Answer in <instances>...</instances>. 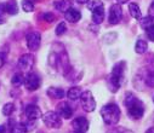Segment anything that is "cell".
Wrapping results in <instances>:
<instances>
[{
	"label": "cell",
	"mask_w": 154,
	"mask_h": 133,
	"mask_svg": "<svg viewBox=\"0 0 154 133\" xmlns=\"http://www.w3.org/2000/svg\"><path fill=\"white\" fill-rule=\"evenodd\" d=\"M147 49H148V44H147V41H144V40H142V39L137 40L136 45H135V51H136L137 53L142 55V53H144V52L147 51Z\"/></svg>",
	"instance_id": "cell-20"
},
{
	"label": "cell",
	"mask_w": 154,
	"mask_h": 133,
	"mask_svg": "<svg viewBox=\"0 0 154 133\" xmlns=\"http://www.w3.org/2000/svg\"><path fill=\"white\" fill-rule=\"evenodd\" d=\"M64 18L66 21L70 22V23H76V22H79L80 18H82V12L79 10H76V9H69L66 14H64Z\"/></svg>",
	"instance_id": "cell-13"
},
{
	"label": "cell",
	"mask_w": 154,
	"mask_h": 133,
	"mask_svg": "<svg viewBox=\"0 0 154 133\" xmlns=\"http://www.w3.org/2000/svg\"><path fill=\"white\" fill-rule=\"evenodd\" d=\"M74 133H84V132H75V131H74Z\"/></svg>",
	"instance_id": "cell-39"
},
{
	"label": "cell",
	"mask_w": 154,
	"mask_h": 133,
	"mask_svg": "<svg viewBox=\"0 0 154 133\" xmlns=\"http://www.w3.org/2000/svg\"><path fill=\"white\" fill-rule=\"evenodd\" d=\"M124 103H125V107L128 108V113H129V116L131 119L140 120L143 116V114H144L143 103L137 97H135L132 93H130V92L126 93Z\"/></svg>",
	"instance_id": "cell-1"
},
{
	"label": "cell",
	"mask_w": 154,
	"mask_h": 133,
	"mask_svg": "<svg viewBox=\"0 0 154 133\" xmlns=\"http://www.w3.org/2000/svg\"><path fill=\"white\" fill-rule=\"evenodd\" d=\"M22 9L24 12H33L34 11V4L30 0H23L22 2Z\"/></svg>",
	"instance_id": "cell-25"
},
{
	"label": "cell",
	"mask_w": 154,
	"mask_h": 133,
	"mask_svg": "<svg viewBox=\"0 0 154 133\" xmlns=\"http://www.w3.org/2000/svg\"><path fill=\"white\" fill-rule=\"evenodd\" d=\"M117 3H118L119 5H122V4H126V3H129V0H117Z\"/></svg>",
	"instance_id": "cell-35"
},
{
	"label": "cell",
	"mask_w": 154,
	"mask_h": 133,
	"mask_svg": "<svg viewBox=\"0 0 154 133\" xmlns=\"http://www.w3.org/2000/svg\"><path fill=\"white\" fill-rule=\"evenodd\" d=\"M153 103H154V96H153Z\"/></svg>",
	"instance_id": "cell-40"
},
{
	"label": "cell",
	"mask_w": 154,
	"mask_h": 133,
	"mask_svg": "<svg viewBox=\"0 0 154 133\" xmlns=\"http://www.w3.org/2000/svg\"><path fill=\"white\" fill-rule=\"evenodd\" d=\"M122 17H123V9H122V5L119 4H114L110 6L109 9V14H108V21L110 24H118L120 21H122Z\"/></svg>",
	"instance_id": "cell-7"
},
{
	"label": "cell",
	"mask_w": 154,
	"mask_h": 133,
	"mask_svg": "<svg viewBox=\"0 0 154 133\" xmlns=\"http://www.w3.org/2000/svg\"><path fill=\"white\" fill-rule=\"evenodd\" d=\"M33 65H34V56L30 53H26L18 59V67L22 70H29Z\"/></svg>",
	"instance_id": "cell-11"
},
{
	"label": "cell",
	"mask_w": 154,
	"mask_h": 133,
	"mask_svg": "<svg viewBox=\"0 0 154 133\" xmlns=\"http://www.w3.org/2000/svg\"><path fill=\"white\" fill-rule=\"evenodd\" d=\"M57 114H58L62 119H70V117L73 116V109H72L70 105H68L67 103H61V104H58Z\"/></svg>",
	"instance_id": "cell-14"
},
{
	"label": "cell",
	"mask_w": 154,
	"mask_h": 133,
	"mask_svg": "<svg viewBox=\"0 0 154 133\" xmlns=\"http://www.w3.org/2000/svg\"><path fill=\"white\" fill-rule=\"evenodd\" d=\"M26 41H27V47L30 50V51H36L40 47V44H42V35L36 32H32L27 35L26 38Z\"/></svg>",
	"instance_id": "cell-8"
},
{
	"label": "cell",
	"mask_w": 154,
	"mask_h": 133,
	"mask_svg": "<svg viewBox=\"0 0 154 133\" xmlns=\"http://www.w3.org/2000/svg\"><path fill=\"white\" fill-rule=\"evenodd\" d=\"M24 113H26V116L28 117V120H32V121L38 120L39 117L43 116L40 109L38 108L36 105H34V104H29V105H27Z\"/></svg>",
	"instance_id": "cell-12"
},
{
	"label": "cell",
	"mask_w": 154,
	"mask_h": 133,
	"mask_svg": "<svg viewBox=\"0 0 154 133\" xmlns=\"http://www.w3.org/2000/svg\"><path fill=\"white\" fill-rule=\"evenodd\" d=\"M5 132H6V128H5V126L0 125V133H5Z\"/></svg>",
	"instance_id": "cell-36"
},
{
	"label": "cell",
	"mask_w": 154,
	"mask_h": 133,
	"mask_svg": "<svg viewBox=\"0 0 154 133\" xmlns=\"http://www.w3.org/2000/svg\"><path fill=\"white\" fill-rule=\"evenodd\" d=\"M2 23H4V20H3V17H2V15H0V24Z\"/></svg>",
	"instance_id": "cell-38"
},
{
	"label": "cell",
	"mask_w": 154,
	"mask_h": 133,
	"mask_svg": "<svg viewBox=\"0 0 154 133\" xmlns=\"http://www.w3.org/2000/svg\"><path fill=\"white\" fill-rule=\"evenodd\" d=\"M5 10L10 15H16L18 12V5L15 0H9L8 3H5Z\"/></svg>",
	"instance_id": "cell-19"
},
{
	"label": "cell",
	"mask_w": 154,
	"mask_h": 133,
	"mask_svg": "<svg viewBox=\"0 0 154 133\" xmlns=\"http://www.w3.org/2000/svg\"><path fill=\"white\" fill-rule=\"evenodd\" d=\"M80 102L85 111L91 113L96 109V101L91 93V91H84L80 96Z\"/></svg>",
	"instance_id": "cell-6"
},
{
	"label": "cell",
	"mask_w": 154,
	"mask_h": 133,
	"mask_svg": "<svg viewBox=\"0 0 154 133\" xmlns=\"http://www.w3.org/2000/svg\"><path fill=\"white\" fill-rule=\"evenodd\" d=\"M147 36L150 41H154V26H152L149 29H147Z\"/></svg>",
	"instance_id": "cell-30"
},
{
	"label": "cell",
	"mask_w": 154,
	"mask_h": 133,
	"mask_svg": "<svg viewBox=\"0 0 154 133\" xmlns=\"http://www.w3.org/2000/svg\"><path fill=\"white\" fill-rule=\"evenodd\" d=\"M11 133H27L26 125L20 123V122H15L14 125H11Z\"/></svg>",
	"instance_id": "cell-22"
},
{
	"label": "cell",
	"mask_w": 154,
	"mask_h": 133,
	"mask_svg": "<svg viewBox=\"0 0 154 133\" xmlns=\"http://www.w3.org/2000/svg\"><path fill=\"white\" fill-rule=\"evenodd\" d=\"M120 109L117 104L114 103H109V104H106L102 107L101 109V116L104 121L106 125H117L120 120Z\"/></svg>",
	"instance_id": "cell-2"
},
{
	"label": "cell",
	"mask_w": 154,
	"mask_h": 133,
	"mask_svg": "<svg viewBox=\"0 0 154 133\" xmlns=\"http://www.w3.org/2000/svg\"><path fill=\"white\" fill-rule=\"evenodd\" d=\"M75 2L78 3V4H89L91 0H75Z\"/></svg>",
	"instance_id": "cell-33"
},
{
	"label": "cell",
	"mask_w": 154,
	"mask_h": 133,
	"mask_svg": "<svg viewBox=\"0 0 154 133\" xmlns=\"http://www.w3.org/2000/svg\"><path fill=\"white\" fill-rule=\"evenodd\" d=\"M144 81L148 87H154V71H149L144 79Z\"/></svg>",
	"instance_id": "cell-26"
},
{
	"label": "cell",
	"mask_w": 154,
	"mask_h": 133,
	"mask_svg": "<svg viewBox=\"0 0 154 133\" xmlns=\"http://www.w3.org/2000/svg\"><path fill=\"white\" fill-rule=\"evenodd\" d=\"M48 95L54 99H61L66 96L64 91L62 90V88H58V87H50L48 90Z\"/></svg>",
	"instance_id": "cell-16"
},
{
	"label": "cell",
	"mask_w": 154,
	"mask_h": 133,
	"mask_svg": "<svg viewBox=\"0 0 154 133\" xmlns=\"http://www.w3.org/2000/svg\"><path fill=\"white\" fill-rule=\"evenodd\" d=\"M109 133H134V132H132V131H130V129L123 128V127H117L115 129H112Z\"/></svg>",
	"instance_id": "cell-28"
},
{
	"label": "cell",
	"mask_w": 154,
	"mask_h": 133,
	"mask_svg": "<svg viewBox=\"0 0 154 133\" xmlns=\"http://www.w3.org/2000/svg\"><path fill=\"white\" fill-rule=\"evenodd\" d=\"M43 18H44L45 22H49V23H51V22L55 21V16H54V14H51V12H46V14L43 16Z\"/></svg>",
	"instance_id": "cell-29"
},
{
	"label": "cell",
	"mask_w": 154,
	"mask_h": 133,
	"mask_svg": "<svg viewBox=\"0 0 154 133\" xmlns=\"http://www.w3.org/2000/svg\"><path fill=\"white\" fill-rule=\"evenodd\" d=\"M3 12H6V10H5V4H0V15H2Z\"/></svg>",
	"instance_id": "cell-34"
},
{
	"label": "cell",
	"mask_w": 154,
	"mask_h": 133,
	"mask_svg": "<svg viewBox=\"0 0 154 133\" xmlns=\"http://www.w3.org/2000/svg\"><path fill=\"white\" fill-rule=\"evenodd\" d=\"M148 14H149V16H150V17H153V18H154V2L150 4L149 10H148Z\"/></svg>",
	"instance_id": "cell-31"
},
{
	"label": "cell",
	"mask_w": 154,
	"mask_h": 133,
	"mask_svg": "<svg viewBox=\"0 0 154 133\" xmlns=\"http://www.w3.org/2000/svg\"><path fill=\"white\" fill-rule=\"evenodd\" d=\"M146 133H154V127H150V128H148V129L146 131Z\"/></svg>",
	"instance_id": "cell-37"
},
{
	"label": "cell",
	"mask_w": 154,
	"mask_h": 133,
	"mask_svg": "<svg viewBox=\"0 0 154 133\" xmlns=\"http://www.w3.org/2000/svg\"><path fill=\"white\" fill-rule=\"evenodd\" d=\"M140 24H141V27H142L144 30H147V29H149L152 26H154V18L150 17V16L142 17V18L140 20Z\"/></svg>",
	"instance_id": "cell-21"
},
{
	"label": "cell",
	"mask_w": 154,
	"mask_h": 133,
	"mask_svg": "<svg viewBox=\"0 0 154 133\" xmlns=\"http://www.w3.org/2000/svg\"><path fill=\"white\" fill-rule=\"evenodd\" d=\"M129 12L130 15L135 18V20H141L142 18V12H141V9L140 6L136 4V3H130L129 4Z\"/></svg>",
	"instance_id": "cell-17"
},
{
	"label": "cell",
	"mask_w": 154,
	"mask_h": 133,
	"mask_svg": "<svg viewBox=\"0 0 154 133\" xmlns=\"http://www.w3.org/2000/svg\"><path fill=\"white\" fill-rule=\"evenodd\" d=\"M11 83H12L14 86H16V87L21 86L22 83H24V76H23L21 73H16V74L12 76V79H11Z\"/></svg>",
	"instance_id": "cell-23"
},
{
	"label": "cell",
	"mask_w": 154,
	"mask_h": 133,
	"mask_svg": "<svg viewBox=\"0 0 154 133\" xmlns=\"http://www.w3.org/2000/svg\"><path fill=\"white\" fill-rule=\"evenodd\" d=\"M14 111H15V105H14V103H6V104L3 107V114H4L5 116L12 115Z\"/></svg>",
	"instance_id": "cell-24"
},
{
	"label": "cell",
	"mask_w": 154,
	"mask_h": 133,
	"mask_svg": "<svg viewBox=\"0 0 154 133\" xmlns=\"http://www.w3.org/2000/svg\"><path fill=\"white\" fill-rule=\"evenodd\" d=\"M5 63V55L3 52H0V68H2Z\"/></svg>",
	"instance_id": "cell-32"
},
{
	"label": "cell",
	"mask_w": 154,
	"mask_h": 133,
	"mask_svg": "<svg viewBox=\"0 0 154 133\" xmlns=\"http://www.w3.org/2000/svg\"><path fill=\"white\" fill-rule=\"evenodd\" d=\"M124 69H125L124 62H119L114 65L112 74H110V77H109V87H110L112 91H118L120 88L123 76H124Z\"/></svg>",
	"instance_id": "cell-3"
},
{
	"label": "cell",
	"mask_w": 154,
	"mask_h": 133,
	"mask_svg": "<svg viewBox=\"0 0 154 133\" xmlns=\"http://www.w3.org/2000/svg\"><path fill=\"white\" fill-rule=\"evenodd\" d=\"M70 8H72V0H60V2L55 3V9L63 14H66Z\"/></svg>",
	"instance_id": "cell-15"
},
{
	"label": "cell",
	"mask_w": 154,
	"mask_h": 133,
	"mask_svg": "<svg viewBox=\"0 0 154 133\" xmlns=\"http://www.w3.org/2000/svg\"><path fill=\"white\" fill-rule=\"evenodd\" d=\"M72 126H73V129L75 132H84L85 133L89 129V122L83 116H79V117L74 119L73 122H72Z\"/></svg>",
	"instance_id": "cell-10"
},
{
	"label": "cell",
	"mask_w": 154,
	"mask_h": 133,
	"mask_svg": "<svg viewBox=\"0 0 154 133\" xmlns=\"http://www.w3.org/2000/svg\"><path fill=\"white\" fill-rule=\"evenodd\" d=\"M56 34L57 35H62V34H64L66 32H67V26H66V23L64 22H61V23H58L57 24V27H56Z\"/></svg>",
	"instance_id": "cell-27"
},
{
	"label": "cell",
	"mask_w": 154,
	"mask_h": 133,
	"mask_svg": "<svg viewBox=\"0 0 154 133\" xmlns=\"http://www.w3.org/2000/svg\"><path fill=\"white\" fill-rule=\"evenodd\" d=\"M24 86L29 91H35L40 86V77L38 76L35 73H29L24 77Z\"/></svg>",
	"instance_id": "cell-9"
},
{
	"label": "cell",
	"mask_w": 154,
	"mask_h": 133,
	"mask_svg": "<svg viewBox=\"0 0 154 133\" xmlns=\"http://www.w3.org/2000/svg\"><path fill=\"white\" fill-rule=\"evenodd\" d=\"M43 121L50 128H60L62 126V117L56 111H48L43 115Z\"/></svg>",
	"instance_id": "cell-5"
},
{
	"label": "cell",
	"mask_w": 154,
	"mask_h": 133,
	"mask_svg": "<svg viewBox=\"0 0 154 133\" xmlns=\"http://www.w3.org/2000/svg\"><path fill=\"white\" fill-rule=\"evenodd\" d=\"M82 90L80 87H72L68 90L67 92V97L70 99V101H76V99H80V96H82Z\"/></svg>",
	"instance_id": "cell-18"
},
{
	"label": "cell",
	"mask_w": 154,
	"mask_h": 133,
	"mask_svg": "<svg viewBox=\"0 0 154 133\" xmlns=\"http://www.w3.org/2000/svg\"><path fill=\"white\" fill-rule=\"evenodd\" d=\"M89 10L92 14V22L100 24L104 21V5L101 0H92L88 5Z\"/></svg>",
	"instance_id": "cell-4"
}]
</instances>
